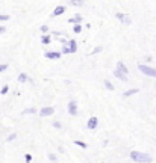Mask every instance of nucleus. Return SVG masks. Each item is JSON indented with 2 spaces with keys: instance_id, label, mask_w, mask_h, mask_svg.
Masks as SVG:
<instances>
[{
  "instance_id": "20e7f679",
  "label": "nucleus",
  "mask_w": 156,
  "mask_h": 163,
  "mask_svg": "<svg viewBox=\"0 0 156 163\" xmlns=\"http://www.w3.org/2000/svg\"><path fill=\"white\" fill-rule=\"evenodd\" d=\"M97 124H99V119H97L96 116H91L90 119H88V122H86V127L90 128V130H96V128H97Z\"/></svg>"
},
{
  "instance_id": "5701e85b",
  "label": "nucleus",
  "mask_w": 156,
  "mask_h": 163,
  "mask_svg": "<svg viewBox=\"0 0 156 163\" xmlns=\"http://www.w3.org/2000/svg\"><path fill=\"white\" fill-rule=\"evenodd\" d=\"M80 29H82V27H80L79 24H76V26H74V32H77V33H79V32H80Z\"/></svg>"
},
{
  "instance_id": "423d86ee",
  "label": "nucleus",
  "mask_w": 156,
  "mask_h": 163,
  "mask_svg": "<svg viewBox=\"0 0 156 163\" xmlns=\"http://www.w3.org/2000/svg\"><path fill=\"white\" fill-rule=\"evenodd\" d=\"M68 112H70V115H77V103L76 101H70Z\"/></svg>"
},
{
  "instance_id": "c85d7f7f",
  "label": "nucleus",
  "mask_w": 156,
  "mask_h": 163,
  "mask_svg": "<svg viewBox=\"0 0 156 163\" xmlns=\"http://www.w3.org/2000/svg\"><path fill=\"white\" fill-rule=\"evenodd\" d=\"M5 32V27H0V33H3Z\"/></svg>"
},
{
  "instance_id": "aec40b11",
  "label": "nucleus",
  "mask_w": 156,
  "mask_h": 163,
  "mask_svg": "<svg viewBox=\"0 0 156 163\" xmlns=\"http://www.w3.org/2000/svg\"><path fill=\"white\" fill-rule=\"evenodd\" d=\"M23 113H35V109H26Z\"/></svg>"
},
{
  "instance_id": "0eeeda50",
  "label": "nucleus",
  "mask_w": 156,
  "mask_h": 163,
  "mask_svg": "<svg viewBox=\"0 0 156 163\" xmlns=\"http://www.w3.org/2000/svg\"><path fill=\"white\" fill-rule=\"evenodd\" d=\"M115 71L120 73V74H123V76H127V68H126V65H124L123 62H118L117 70H115Z\"/></svg>"
},
{
  "instance_id": "a878e982",
  "label": "nucleus",
  "mask_w": 156,
  "mask_h": 163,
  "mask_svg": "<svg viewBox=\"0 0 156 163\" xmlns=\"http://www.w3.org/2000/svg\"><path fill=\"white\" fill-rule=\"evenodd\" d=\"M41 30H43V32H47L49 29H47V26H41Z\"/></svg>"
},
{
  "instance_id": "b1692460",
  "label": "nucleus",
  "mask_w": 156,
  "mask_h": 163,
  "mask_svg": "<svg viewBox=\"0 0 156 163\" xmlns=\"http://www.w3.org/2000/svg\"><path fill=\"white\" fill-rule=\"evenodd\" d=\"M24 159H26V162H30V160H32V155H30V154H26Z\"/></svg>"
},
{
  "instance_id": "ddd939ff",
  "label": "nucleus",
  "mask_w": 156,
  "mask_h": 163,
  "mask_svg": "<svg viewBox=\"0 0 156 163\" xmlns=\"http://www.w3.org/2000/svg\"><path fill=\"white\" fill-rule=\"evenodd\" d=\"M18 82H21V83H24V82H28V76H26L24 73H21L18 76Z\"/></svg>"
},
{
  "instance_id": "39448f33",
  "label": "nucleus",
  "mask_w": 156,
  "mask_h": 163,
  "mask_svg": "<svg viewBox=\"0 0 156 163\" xmlns=\"http://www.w3.org/2000/svg\"><path fill=\"white\" fill-rule=\"evenodd\" d=\"M53 112H55L53 107H43L39 115H41V116H50V115H53Z\"/></svg>"
},
{
  "instance_id": "a211bd4d",
  "label": "nucleus",
  "mask_w": 156,
  "mask_h": 163,
  "mask_svg": "<svg viewBox=\"0 0 156 163\" xmlns=\"http://www.w3.org/2000/svg\"><path fill=\"white\" fill-rule=\"evenodd\" d=\"M15 138H17V134H15V133H12V134H9V136H8V140L11 142V140H14Z\"/></svg>"
},
{
  "instance_id": "4468645a",
  "label": "nucleus",
  "mask_w": 156,
  "mask_h": 163,
  "mask_svg": "<svg viewBox=\"0 0 156 163\" xmlns=\"http://www.w3.org/2000/svg\"><path fill=\"white\" fill-rule=\"evenodd\" d=\"M41 42H43V44H49V42H50V36L44 35V36L41 38Z\"/></svg>"
},
{
  "instance_id": "f257e3e1",
  "label": "nucleus",
  "mask_w": 156,
  "mask_h": 163,
  "mask_svg": "<svg viewBox=\"0 0 156 163\" xmlns=\"http://www.w3.org/2000/svg\"><path fill=\"white\" fill-rule=\"evenodd\" d=\"M130 159L133 162L138 163H150L152 162V155L147 153H139V151H132L130 153Z\"/></svg>"
},
{
  "instance_id": "393cba45",
  "label": "nucleus",
  "mask_w": 156,
  "mask_h": 163,
  "mask_svg": "<svg viewBox=\"0 0 156 163\" xmlns=\"http://www.w3.org/2000/svg\"><path fill=\"white\" fill-rule=\"evenodd\" d=\"M49 159H50V160H55L56 155H55V154H49Z\"/></svg>"
},
{
  "instance_id": "f8f14e48",
  "label": "nucleus",
  "mask_w": 156,
  "mask_h": 163,
  "mask_svg": "<svg viewBox=\"0 0 156 163\" xmlns=\"http://www.w3.org/2000/svg\"><path fill=\"white\" fill-rule=\"evenodd\" d=\"M68 21H70V23H79V21H82V17H80V15H76V17L70 18Z\"/></svg>"
},
{
  "instance_id": "6ab92c4d",
  "label": "nucleus",
  "mask_w": 156,
  "mask_h": 163,
  "mask_svg": "<svg viewBox=\"0 0 156 163\" xmlns=\"http://www.w3.org/2000/svg\"><path fill=\"white\" fill-rule=\"evenodd\" d=\"M6 20H9V15H0V21H6Z\"/></svg>"
},
{
  "instance_id": "412c9836",
  "label": "nucleus",
  "mask_w": 156,
  "mask_h": 163,
  "mask_svg": "<svg viewBox=\"0 0 156 163\" xmlns=\"http://www.w3.org/2000/svg\"><path fill=\"white\" fill-rule=\"evenodd\" d=\"M53 127H55V128H61V122L55 121V122H53Z\"/></svg>"
},
{
  "instance_id": "cd10ccee",
  "label": "nucleus",
  "mask_w": 156,
  "mask_h": 163,
  "mask_svg": "<svg viewBox=\"0 0 156 163\" xmlns=\"http://www.w3.org/2000/svg\"><path fill=\"white\" fill-rule=\"evenodd\" d=\"M73 5H84V2H71Z\"/></svg>"
},
{
  "instance_id": "1a4fd4ad",
  "label": "nucleus",
  "mask_w": 156,
  "mask_h": 163,
  "mask_svg": "<svg viewBox=\"0 0 156 163\" xmlns=\"http://www.w3.org/2000/svg\"><path fill=\"white\" fill-rule=\"evenodd\" d=\"M64 12H65V6H58V8L53 11V17L61 15V14H64Z\"/></svg>"
},
{
  "instance_id": "7ed1b4c3",
  "label": "nucleus",
  "mask_w": 156,
  "mask_h": 163,
  "mask_svg": "<svg viewBox=\"0 0 156 163\" xmlns=\"http://www.w3.org/2000/svg\"><path fill=\"white\" fill-rule=\"evenodd\" d=\"M139 71L144 73L146 76H150V77H156V68H152V66H147V65H138Z\"/></svg>"
},
{
  "instance_id": "2eb2a0df",
  "label": "nucleus",
  "mask_w": 156,
  "mask_h": 163,
  "mask_svg": "<svg viewBox=\"0 0 156 163\" xmlns=\"http://www.w3.org/2000/svg\"><path fill=\"white\" fill-rule=\"evenodd\" d=\"M105 86H106V88H108V89H109V91H112V89H114L112 83H111V82H108V80H105Z\"/></svg>"
},
{
  "instance_id": "dca6fc26",
  "label": "nucleus",
  "mask_w": 156,
  "mask_h": 163,
  "mask_svg": "<svg viewBox=\"0 0 156 163\" xmlns=\"http://www.w3.org/2000/svg\"><path fill=\"white\" fill-rule=\"evenodd\" d=\"M74 144L79 145V147H82V148H86V144H84V142H80V140H74Z\"/></svg>"
},
{
  "instance_id": "bb28decb",
  "label": "nucleus",
  "mask_w": 156,
  "mask_h": 163,
  "mask_svg": "<svg viewBox=\"0 0 156 163\" xmlns=\"http://www.w3.org/2000/svg\"><path fill=\"white\" fill-rule=\"evenodd\" d=\"M99 51H101V47H97V49L94 50V53H99Z\"/></svg>"
},
{
  "instance_id": "6e6552de",
  "label": "nucleus",
  "mask_w": 156,
  "mask_h": 163,
  "mask_svg": "<svg viewBox=\"0 0 156 163\" xmlns=\"http://www.w3.org/2000/svg\"><path fill=\"white\" fill-rule=\"evenodd\" d=\"M44 56H46L47 59H59V58H61V53H59V51H47Z\"/></svg>"
},
{
  "instance_id": "f03ea898",
  "label": "nucleus",
  "mask_w": 156,
  "mask_h": 163,
  "mask_svg": "<svg viewBox=\"0 0 156 163\" xmlns=\"http://www.w3.org/2000/svg\"><path fill=\"white\" fill-rule=\"evenodd\" d=\"M76 50H77L76 41H74V39H70L68 42L64 44V50H62V53H74Z\"/></svg>"
},
{
  "instance_id": "9b49d317",
  "label": "nucleus",
  "mask_w": 156,
  "mask_h": 163,
  "mask_svg": "<svg viewBox=\"0 0 156 163\" xmlns=\"http://www.w3.org/2000/svg\"><path fill=\"white\" fill-rule=\"evenodd\" d=\"M114 74H115V77H118L121 82H127V76H123V74H120V73H117V71H115Z\"/></svg>"
},
{
  "instance_id": "4be33fe9",
  "label": "nucleus",
  "mask_w": 156,
  "mask_h": 163,
  "mask_svg": "<svg viewBox=\"0 0 156 163\" xmlns=\"http://www.w3.org/2000/svg\"><path fill=\"white\" fill-rule=\"evenodd\" d=\"M6 68H8V65H6V64H3V65H0V73H2V71H5V70H6Z\"/></svg>"
},
{
  "instance_id": "f3484780",
  "label": "nucleus",
  "mask_w": 156,
  "mask_h": 163,
  "mask_svg": "<svg viewBox=\"0 0 156 163\" xmlns=\"http://www.w3.org/2000/svg\"><path fill=\"white\" fill-rule=\"evenodd\" d=\"M8 89H9V88H8V85H5V86L2 88V92H0V94H2V95H5L6 92H8Z\"/></svg>"
},
{
  "instance_id": "9d476101",
  "label": "nucleus",
  "mask_w": 156,
  "mask_h": 163,
  "mask_svg": "<svg viewBox=\"0 0 156 163\" xmlns=\"http://www.w3.org/2000/svg\"><path fill=\"white\" fill-rule=\"evenodd\" d=\"M137 92H139V89H137V88H133V89H129L127 92H124V97H130V95L137 94Z\"/></svg>"
}]
</instances>
